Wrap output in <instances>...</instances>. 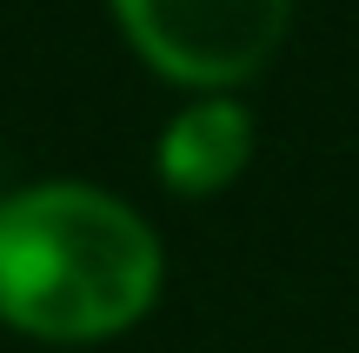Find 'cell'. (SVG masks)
Returning a JSON list of instances; mask_svg holds the SVG:
<instances>
[{
    "label": "cell",
    "instance_id": "obj_3",
    "mask_svg": "<svg viewBox=\"0 0 359 353\" xmlns=\"http://www.w3.org/2000/svg\"><path fill=\"white\" fill-rule=\"evenodd\" d=\"M246 160H253V114L233 93H200L193 107H180L167 120V133H160V147H154L160 180L187 200L226 194L246 173Z\"/></svg>",
    "mask_w": 359,
    "mask_h": 353
},
{
    "label": "cell",
    "instance_id": "obj_2",
    "mask_svg": "<svg viewBox=\"0 0 359 353\" xmlns=\"http://www.w3.org/2000/svg\"><path fill=\"white\" fill-rule=\"evenodd\" d=\"M127 40L180 87L226 93L273 60L293 0H114Z\"/></svg>",
    "mask_w": 359,
    "mask_h": 353
},
{
    "label": "cell",
    "instance_id": "obj_1",
    "mask_svg": "<svg viewBox=\"0 0 359 353\" xmlns=\"http://www.w3.org/2000/svg\"><path fill=\"white\" fill-rule=\"evenodd\" d=\"M167 253L127 200L87 180H40L0 200V320L53 347L140 327Z\"/></svg>",
    "mask_w": 359,
    "mask_h": 353
}]
</instances>
